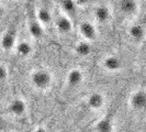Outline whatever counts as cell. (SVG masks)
Listing matches in <instances>:
<instances>
[{
    "label": "cell",
    "instance_id": "cell-6",
    "mask_svg": "<svg viewBox=\"0 0 146 132\" xmlns=\"http://www.w3.org/2000/svg\"><path fill=\"white\" fill-rule=\"evenodd\" d=\"M95 132H114V122L111 117H102L95 123Z\"/></svg>",
    "mask_w": 146,
    "mask_h": 132
},
{
    "label": "cell",
    "instance_id": "cell-4",
    "mask_svg": "<svg viewBox=\"0 0 146 132\" xmlns=\"http://www.w3.org/2000/svg\"><path fill=\"white\" fill-rule=\"evenodd\" d=\"M104 103H106V98H104V96L101 93L95 91V93H91L90 95L88 96L87 106L88 108H90L94 111H98L101 108H103Z\"/></svg>",
    "mask_w": 146,
    "mask_h": 132
},
{
    "label": "cell",
    "instance_id": "cell-20",
    "mask_svg": "<svg viewBox=\"0 0 146 132\" xmlns=\"http://www.w3.org/2000/svg\"><path fill=\"white\" fill-rule=\"evenodd\" d=\"M32 132H48V130H47V128L44 127V125H37L36 128L33 129Z\"/></svg>",
    "mask_w": 146,
    "mask_h": 132
},
{
    "label": "cell",
    "instance_id": "cell-12",
    "mask_svg": "<svg viewBox=\"0 0 146 132\" xmlns=\"http://www.w3.org/2000/svg\"><path fill=\"white\" fill-rule=\"evenodd\" d=\"M56 27H57V30L62 33H68L73 30V23L72 21L65 17V15H62L59 17L56 21Z\"/></svg>",
    "mask_w": 146,
    "mask_h": 132
},
{
    "label": "cell",
    "instance_id": "cell-15",
    "mask_svg": "<svg viewBox=\"0 0 146 132\" xmlns=\"http://www.w3.org/2000/svg\"><path fill=\"white\" fill-rule=\"evenodd\" d=\"M29 31L30 34L35 39H38L43 35V28L40 24V22L37 21H32L29 24Z\"/></svg>",
    "mask_w": 146,
    "mask_h": 132
},
{
    "label": "cell",
    "instance_id": "cell-19",
    "mask_svg": "<svg viewBox=\"0 0 146 132\" xmlns=\"http://www.w3.org/2000/svg\"><path fill=\"white\" fill-rule=\"evenodd\" d=\"M8 76V69L5 65L0 64V81H3Z\"/></svg>",
    "mask_w": 146,
    "mask_h": 132
},
{
    "label": "cell",
    "instance_id": "cell-2",
    "mask_svg": "<svg viewBox=\"0 0 146 132\" xmlns=\"http://www.w3.org/2000/svg\"><path fill=\"white\" fill-rule=\"evenodd\" d=\"M27 109H28L27 103L21 98H15V99H12L9 103V105H8L7 107L8 112L12 117H17V118H20L22 116H24L25 112H27Z\"/></svg>",
    "mask_w": 146,
    "mask_h": 132
},
{
    "label": "cell",
    "instance_id": "cell-22",
    "mask_svg": "<svg viewBox=\"0 0 146 132\" xmlns=\"http://www.w3.org/2000/svg\"><path fill=\"white\" fill-rule=\"evenodd\" d=\"M3 13H5V9H3V7H2V5L0 3V17H2Z\"/></svg>",
    "mask_w": 146,
    "mask_h": 132
},
{
    "label": "cell",
    "instance_id": "cell-9",
    "mask_svg": "<svg viewBox=\"0 0 146 132\" xmlns=\"http://www.w3.org/2000/svg\"><path fill=\"white\" fill-rule=\"evenodd\" d=\"M102 65L109 72H117L122 68V61L117 56H107L103 59Z\"/></svg>",
    "mask_w": 146,
    "mask_h": 132
},
{
    "label": "cell",
    "instance_id": "cell-13",
    "mask_svg": "<svg viewBox=\"0 0 146 132\" xmlns=\"http://www.w3.org/2000/svg\"><path fill=\"white\" fill-rule=\"evenodd\" d=\"M129 34H130V37L133 40H135L137 42H141L144 39L145 31H144L142 25H139V24H133L132 27H130V29H129Z\"/></svg>",
    "mask_w": 146,
    "mask_h": 132
},
{
    "label": "cell",
    "instance_id": "cell-18",
    "mask_svg": "<svg viewBox=\"0 0 146 132\" xmlns=\"http://www.w3.org/2000/svg\"><path fill=\"white\" fill-rule=\"evenodd\" d=\"M62 7L67 13H73L76 10V3L74 0H62Z\"/></svg>",
    "mask_w": 146,
    "mask_h": 132
},
{
    "label": "cell",
    "instance_id": "cell-11",
    "mask_svg": "<svg viewBox=\"0 0 146 132\" xmlns=\"http://www.w3.org/2000/svg\"><path fill=\"white\" fill-rule=\"evenodd\" d=\"M110 10L106 6H99L95 9V18L100 23H106L110 19Z\"/></svg>",
    "mask_w": 146,
    "mask_h": 132
},
{
    "label": "cell",
    "instance_id": "cell-3",
    "mask_svg": "<svg viewBox=\"0 0 146 132\" xmlns=\"http://www.w3.org/2000/svg\"><path fill=\"white\" fill-rule=\"evenodd\" d=\"M130 107L134 111H141L145 108L146 105V94L143 89L134 91L129 98Z\"/></svg>",
    "mask_w": 146,
    "mask_h": 132
},
{
    "label": "cell",
    "instance_id": "cell-17",
    "mask_svg": "<svg viewBox=\"0 0 146 132\" xmlns=\"http://www.w3.org/2000/svg\"><path fill=\"white\" fill-rule=\"evenodd\" d=\"M36 15H37L38 22H41V23H43V24H47V23L51 22V20H52L51 12H50L46 8H41V9H38Z\"/></svg>",
    "mask_w": 146,
    "mask_h": 132
},
{
    "label": "cell",
    "instance_id": "cell-10",
    "mask_svg": "<svg viewBox=\"0 0 146 132\" xmlns=\"http://www.w3.org/2000/svg\"><path fill=\"white\" fill-rule=\"evenodd\" d=\"M120 9L126 15H134L139 10L136 0H120Z\"/></svg>",
    "mask_w": 146,
    "mask_h": 132
},
{
    "label": "cell",
    "instance_id": "cell-21",
    "mask_svg": "<svg viewBox=\"0 0 146 132\" xmlns=\"http://www.w3.org/2000/svg\"><path fill=\"white\" fill-rule=\"evenodd\" d=\"M75 3L77 5H80V6H85V5H88L90 2V0H74Z\"/></svg>",
    "mask_w": 146,
    "mask_h": 132
},
{
    "label": "cell",
    "instance_id": "cell-5",
    "mask_svg": "<svg viewBox=\"0 0 146 132\" xmlns=\"http://www.w3.org/2000/svg\"><path fill=\"white\" fill-rule=\"evenodd\" d=\"M15 45V28H11L0 40V46L3 51H10Z\"/></svg>",
    "mask_w": 146,
    "mask_h": 132
},
{
    "label": "cell",
    "instance_id": "cell-14",
    "mask_svg": "<svg viewBox=\"0 0 146 132\" xmlns=\"http://www.w3.org/2000/svg\"><path fill=\"white\" fill-rule=\"evenodd\" d=\"M32 52V45L27 42V41H23L17 45V53L21 56V57H27L29 56Z\"/></svg>",
    "mask_w": 146,
    "mask_h": 132
},
{
    "label": "cell",
    "instance_id": "cell-7",
    "mask_svg": "<svg viewBox=\"0 0 146 132\" xmlns=\"http://www.w3.org/2000/svg\"><path fill=\"white\" fill-rule=\"evenodd\" d=\"M79 32H80L81 37L86 40L92 41L97 37V31H96L95 25L89 21H84L79 25Z\"/></svg>",
    "mask_w": 146,
    "mask_h": 132
},
{
    "label": "cell",
    "instance_id": "cell-16",
    "mask_svg": "<svg viewBox=\"0 0 146 132\" xmlns=\"http://www.w3.org/2000/svg\"><path fill=\"white\" fill-rule=\"evenodd\" d=\"M75 51H76V53L79 56H87V55L90 54V52H91V46L89 45L88 42L82 41V42H79V43L76 45Z\"/></svg>",
    "mask_w": 146,
    "mask_h": 132
},
{
    "label": "cell",
    "instance_id": "cell-8",
    "mask_svg": "<svg viewBox=\"0 0 146 132\" xmlns=\"http://www.w3.org/2000/svg\"><path fill=\"white\" fill-rule=\"evenodd\" d=\"M82 79H84V74H82V72H81L80 69L74 68L67 75V77H66V84L69 87H77L78 85L81 84Z\"/></svg>",
    "mask_w": 146,
    "mask_h": 132
},
{
    "label": "cell",
    "instance_id": "cell-1",
    "mask_svg": "<svg viewBox=\"0 0 146 132\" xmlns=\"http://www.w3.org/2000/svg\"><path fill=\"white\" fill-rule=\"evenodd\" d=\"M52 74L46 69H36L31 74V84L38 90H47L51 87Z\"/></svg>",
    "mask_w": 146,
    "mask_h": 132
}]
</instances>
